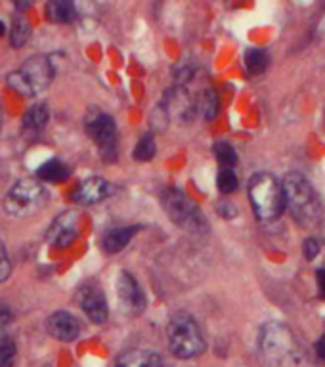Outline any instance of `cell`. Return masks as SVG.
I'll list each match as a JSON object with an SVG mask.
<instances>
[{"mask_svg":"<svg viewBox=\"0 0 325 367\" xmlns=\"http://www.w3.org/2000/svg\"><path fill=\"white\" fill-rule=\"evenodd\" d=\"M258 350L270 367H301L304 360L297 336L282 321H268L260 327Z\"/></svg>","mask_w":325,"mask_h":367,"instance_id":"obj_1","label":"cell"},{"mask_svg":"<svg viewBox=\"0 0 325 367\" xmlns=\"http://www.w3.org/2000/svg\"><path fill=\"white\" fill-rule=\"evenodd\" d=\"M282 184L285 207L291 211L294 220L302 226H314L321 218V201L310 180L299 172H289Z\"/></svg>","mask_w":325,"mask_h":367,"instance_id":"obj_2","label":"cell"},{"mask_svg":"<svg viewBox=\"0 0 325 367\" xmlns=\"http://www.w3.org/2000/svg\"><path fill=\"white\" fill-rule=\"evenodd\" d=\"M249 197L255 208V214L264 222L276 220L285 208V193L283 184L277 182L270 172H257L249 180Z\"/></svg>","mask_w":325,"mask_h":367,"instance_id":"obj_3","label":"cell"},{"mask_svg":"<svg viewBox=\"0 0 325 367\" xmlns=\"http://www.w3.org/2000/svg\"><path fill=\"white\" fill-rule=\"evenodd\" d=\"M169 346L171 352L180 360H191L203 354L205 339L199 325L190 314H174L169 321Z\"/></svg>","mask_w":325,"mask_h":367,"instance_id":"obj_4","label":"cell"},{"mask_svg":"<svg viewBox=\"0 0 325 367\" xmlns=\"http://www.w3.org/2000/svg\"><path fill=\"white\" fill-rule=\"evenodd\" d=\"M54 73V65L46 55H33L18 71L8 75V85L23 96H37L38 92L48 88Z\"/></svg>","mask_w":325,"mask_h":367,"instance_id":"obj_5","label":"cell"},{"mask_svg":"<svg viewBox=\"0 0 325 367\" xmlns=\"http://www.w3.org/2000/svg\"><path fill=\"white\" fill-rule=\"evenodd\" d=\"M161 203H163L166 216L186 232L203 233L209 230V222L197 208L196 203L180 190H174V188L165 190L161 196Z\"/></svg>","mask_w":325,"mask_h":367,"instance_id":"obj_6","label":"cell"},{"mask_svg":"<svg viewBox=\"0 0 325 367\" xmlns=\"http://www.w3.org/2000/svg\"><path fill=\"white\" fill-rule=\"evenodd\" d=\"M46 190L43 184L35 182V180H19L14 184V188L8 191L6 199H4V208L8 214L14 216H31L44 207L46 203Z\"/></svg>","mask_w":325,"mask_h":367,"instance_id":"obj_7","label":"cell"},{"mask_svg":"<svg viewBox=\"0 0 325 367\" xmlns=\"http://www.w3.org/2000/svg\"><path fill=\"white\" fill-rule=\"evenodd\" d=\"M85 129L88 136L96 142V146L102 151V157L105 161L117 159V127L113 117L104 113V111L92 110L88 111L85 119Z\"/></svg>","mask_w":325,"mask_h":367,"instance_id":"obj_8","label":"cell"},{"mask_svg":"<svg viewBox=\"0 0 325 367\" xmlns=\"http://www.w3.org/2000/svg\"><path fill=\"white\" fill-rule=\"evenodd\" d=\"M117 299L127 316H140L146 308V294L129 272H121L115 283Z\"/></svg>","mask_w":325,"mask_h":367,"instance_id":"obj_9","label":"cell"},{"mask_svg":"<svg viewBox=\"0 0 325 367\" xmlns=\"http://www.w3.org/2000/svg\"><path fill=\"white\" fill-rule=\"evenodd\" d=\"M77 299H79L82 312L88 316L90 321H94V324H105L107 321V316H110L107 300H105L104 291L96 283H86L85 287H80Z\"/></svg>","mask_w":325,"mask_h":367,"instance_id":"obj_10","label":"cell"},{"mask_svg":"<svg viewBox=\"0 0 325 367\" xmlns=\"http://www.w3.org/2000/svg\"><path fill=\"white\" fill-rule=\"evenodd\" d=\"M196 107L197 104L191 100L184 86H176V88L166 92L163 110L166 111L169 119L172 117V119H176L180 122H190L196 115Z\"/></svg>","mask_w":325,"mask_h":367,"instance_id":"obj_11","label":"cell"},{"mask_svg":"<svg viewBox=\"0 0 325 367\" xmlns=\"http://www.w3.org/2000/svg\"><path fill=\"white\" fill-rule=\"evenodd\" d=\"M46 327H48L50 335L58 339V341H62V343H71L80 333V325L77 318L73 314L65 312V310L52 314L48 321H46Z\"/></svg>","mask_w":325,"mask_h":367,"instance_id":"obj_12","label":"cell"},{"mask_svg":"<svg viewBox=\"0 0 325 367\" xmlns=\"http://www.w3.org/2000/svg\"><path fill=\"white\" fill-rule=\"evenodd\" d=\"M110 184L105 182L104 178H98V176H92V178H86L85 182L79 184V188L75 190V196L73 199L79 205H96L100 203L102 199L110 196Z\"/></svg>","mask_w":325,"mask_h":367,"instance_id":"obj_13","label":"cell"},{"mask_svg":"<svg viewBox=\"0 0 325 367\" xmlns=\"http://www.w3.org/2000/svg\"><path fill=\"white\" fill-rule=\"evenodd\" d=\"M77 238V216L73 213L62 214L54 226L50 230V239L52 243L60 245V247H68L73 239Z\"/></svg>","mask_w":325,"mask_h":367,"instance_id":"obj_14","label":"cell"},{"mask_svg":"<svg viewBox=\"0 0 325 367\" xmlns=\"http://www.w3.org/2000/svg\"><path fill=\"white\" fill-rule=\"evenodd\" d=\"M115 367H163V360L154 350H129L119 356Z\"/></svg>","mask_w":325,"mask_h":367,"instance_id":"obj_15","label":"cell"},{"mask_svg":"<svg viewBox=\"0 0 325 367\" xmlns=\"http://www.w3.org/2000/svg\"><path fill=\"white\" fill-rule=\"evenodd\" d=\"M140 228L138 226H129V228H115L111 232L105 233L104 238V251L110 252V255H115V252H121L130 243V239L134 238L136 232Z\"/></svg>","mask_w":325,"mask_h":367,"instance_id":"obj_16","label":"cell"},{"mask_svg":"<svg viewBox=\"0 0 325 367\" xmlns=\"http://www.w3.org/2000/svg\"><path fill=\"white\" fill-rule=\"evenodd\" d=\"M46 14H48L50 21H55V23H69L77 18L75 4L69 0H52L46 6Z\"/></svg>","mask_w":325,"mask_h":367,"instance_id":"obj_17","label":"cell"},{"mask_svg":"<svg viewBox=\"0 0 325 367\" xmlns=\"http://www.w3.org/2000/svg\"><path fill=\"white\" fill-rule=\"evenodd\" d=\"M37 176L44 180V182H62V180L69 176V169L63 165L62 161L50 159L48 163L38 166Z\"/></svg>","mask_w":325,"mask_h":367,"instance_id":"obj_18","label":"cell"},{"mask_svg":"<svg viewBox=\"0 0 325 367\" xmlns=\"http://www.w3.org/2000/svg\"><path fill=\"white\" fill-rule=\"evenodd\" d=\"M48 122V110L46 105H33L31 110L23 115V129L31 132H41Z\"/></svg>","mask_w":325,"mask_h":367,"instance_id":"obj_19","label":"cell"},{"mask_svg":"<svg viewBox=\"0 0 325 367\" xmlns=\"http://www.w3.org/2000/svg\"><path fill=\"white\" fill-rule=\"evenodd\" d=\"M31 37V25L25 18L18 16V18L12 21V29H10V44L14 48H21L25 46V43Z\"/></svg>","mask_w":325,"mask_h":367,"instance_id":"obj_20","label":"cell"},{"mask_svg":"<svg viewBox=\"0 0 325 367\" xmlns=\"http://www.w3.org/2000/svg\"><path fill=\"white\" fill-rule=\"evenodd\" d=\"M245 68L251 75L262 73L268 68V54L264 50L251 48L245 52Z\"/></svg>","mask_w":325,"mask_h":367,"instance_id":"obj_21","label":"cell"},{"mask_svg":"<svg viewBox=\"0 0 325 367\" xmlns=\"http://www.w3.org/2000/svg\"><path fill=\"white\" fill-rule=\"evenodd\" d=\"M213 151H215L216 161L220 163L222 169H232L238 163V153L228 142H216L213 146Z\"/></svg>","mask_w":325,"mask_h":367,"instance_id":"obj_22","label":"cell"},{"mask_svg":"<svg viewBox=\"0 0 325 367\" xmlns=\"http://www.w3.org/2000/svg\"><path fill=\"white\" fill-rule=\"evenodd\" d=\"M197 107H199V111H201L205 119H213V117H216V113H218V107H220V104H218V96H216L213 90H205L201 96H199Z\"/></svg>","mask_w":325,"mask_h":367,"instance_id":"obj_23","label":"cell"},{"mask_svg":"<svg viewBox=\"0 0 325 367\" xmlns=\"http://www.w3.org/2000/svg\"><path fill=\"white\" fill-rule=\"evenodd\" d=\"M157 153V146H155V140L149 134H146L144 138H140V142L136 144L134 147V159L136 161H151Z\"/></svg>","mask_w":325,"mask_h":367,"instance_id":"obj_24","label":"cell"},{"mask_svg":"<svg viewBox=\"0 0 325 367\" xmlns=\"http://www.w3.org/2000/svg\"><path fill=\"white\" fill-rule=\"evenodd\" d=\"M216 184H218V190L222 193H232L238 190V176L233 174L232 169H220L218 176H216Z\"/></svg>","mask_w":325,"mask_h":367,"instance_id":"obj_25","label":"cell"},{"mask_svg":"<svg viewBox=\"0 0 325 367\" xmlns=\"http://www.w3.org/2000/svg\"><path fill=\"white\" fill-rule=\"evenodd\" d=\"M18 361V349L12 341L0 343V367H16Z\"/></svg>","mask_w":325,"mask_h":367,"instance_id":"obj_26","label":"cell"},{"mask_svg":"<svg viewBox=\"0 0 325 367\" xmlns=\"http://www.w3.org/2000/svg\"><path fill=\"white\" fill-rule=\"evenodd\" d=\"M10 272H12V264H10L6 249L0 245V283L6 282L8 277H10Z\"/></svg>","mask_w":325,"mask_h":367,"instance_id":"obj_27","label":"cell"},{"mask_svg":"<svg viewBox=\"0 0 325 367\" xmlns=\"http://www.w3.org/2000/svg\"><path fill=\"white\" fill-rule=\"evenodd\" d=\"M12 325V312L6 308H0V339L8 335V329Z\"/></svg>","mask_w":325,"mask_h":367,"instance_id":"obj_28","label":"cell"},{"mask_svg":"<svg viewBox=\"0 0 325 367\" xmlns=\"http://www.w3.org/2000/svg\"><path fill=\"white\" fill-rule=\"evenodd\" d=\"M302 251H304V257H307L308 260L316 258V257H318V252H319L318 241H316L314 238H308L307 241H304V247H302Z\"/></svg>","mask_w":325,"mask_h":367,"instance_id":"obj_29","label":"cell"},{"mask_svg":"<svg viewBox=\"0 0 325 367\" xmlns=\"http://www.w3.org/2000/svg\"><path fill=\"white\" fill-rule=\"evenodd\" d=\"M318 287H319V293H321V297H325V268L319 270L318 272Z\"/></svg>","mask_w":325,"mask_h":367,"instance_id":"obj_30","label":"cell"},{"mask_svg":"<svg viewBox=\"0 0 325 367\" xmlns=\"http://www.w3.org/2000/svg\"><path fill=\"white\" fill-rule=\"evenodd\" d=\"M316 352H318V356L321 360H325V335L321 336L318 341V344H316Z\"/></svg>","mask_w":325,"mask_h":367,"instance_id":"obj_31","label":"cell"},{"mask_svg":"<svg viewBox=\"0 0 325 367\" xmlns=\"http://www.w3.org/2000/svg\"><path fill=\"white\" fill-rule=\"evenodd\" d=\"M29 6H31L29 2H19V4H18L19 10H27V8H29Z\"/></svg>","mask_w":325,"mask_h":367,"instance_id":"obj_32","label":"cell"},{"mask_svg":"<svg viewBox=\"0 0 325 367\" xmlns=\"http://www.w3.org/2000/svg\"><path fill=\"white\" fill-rule=\"evenodd\" d=\"M4 31H6V25H4V23H2V21H0V37L4 35Z\"/></svg>","mask_w":325,"mask_h":367,"instance_id":"obj_33","label":"cell"},{"mask_svg":"<svg viewBox=\"0 0 325 367\" xmlns=\"http://www.w3.org/2000/svg\"><path fill=\"white\" fill-rule=\"evenodd\" d=\"M0 129H2V117H0Z\"/></svg>","mask_w":325,"mask_h":367,"instance_id":"obj_34","label":"cell"}]
</instances>
